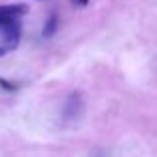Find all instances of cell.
Listing matches in <instances>:
<instances>
[{
  "mask_svg": "<svg viewBox=\"0 0 157 157\" xmlns=\"http://www.w3.org/2000/svg\"><path fill=\"white\" fill-rule=\"evenodd\" d=\"M28 12L26 4H6L0 6V28H6L10 24L18 22L20 16H24Z\"/></svg>",
  "mask_w": 157,
  "mask_h": 157,
  "instance_id": "cell-1",
  "label": "cell"
},
{
  "mask_svg": "<svg viewBox=\"0 0 157 157\" xmlns=\"http://www.w3.org/2000/svg\"><path fill=\"white\" fill-rule=\"evenodd\" d=\"M2 30V42H4V50H14L20 42V22H14L6 28H0Z\"/></svg>",
  "mask_w": 157,
  "mask_h": 157,
  "instance_id": "cell-2",
  "label": "cell"
},
{
  "mask_svg": "<svg viewBox=\"0 0 157 157\" xmlns=\"http://www.w3.org/2000/svg\"><path fill=\"white\" fill-rule=\"evenodd\" d=\"M78 111H80V96L72 94L68 98V104H66V117H74Z\"/></svg>",
  "mask_w": 157,
  "mask_h": 157,
  "instance_id": "cell-3",
  "label": "cell"
},
{
  "mask_svg": "<svg viewBox=\"0 0 157 157\" xmlns=\"http://www.w3.org/2000/svg\"><path fill=\"white\" fill-rule=\"evenodd\" d=\"M56 30H58V16H56V14H52L50 18L46 20V24H44L42 36H44V38H50V36L56 34Z\"/></svg>",
  "mask_w": 157,
  "mask_h": 157,
  "instance_id": "cell-4",
  "label": "cell"
},
{
  "mask_svg": "<svg viewBox=\"0 0 157 157\" xmlns=\"http://www.w3.org/2000/svg\"><path fill=\"white\" fill-rule=\"evenodd\" d=\"M0 88H2V90H8V92H14L18 86H16V84H10V80H4V78H0Z\"/></svg>",
  "mask_w": 157,
  "mask_h": 157,
  "instance_id": "cell-5",
  "label": "cell"
},
{
  "mask_svg": "<svg viewBox=\"0 0 157 157\" xmlns=\"http://www.w3.org/2000/svg\"><path fill=\"white\" fill-rule=\"evenodd\" d=\"M72 2H74V6L84 8V6H88V2H90V0H72Z\"/></svg>",
  "mask_w": 157,
  "mask_h": 157,
  "instance_id": "cell-6",
  "label": "cell"
},
{
  "mask_svg": "<svg viewBox=\"0 0 157 157\" xmlns=\"http://www.w3.org/2000/svg\"><path fill=\"white\" fill-rule=\"evenodd\" d=\"M4 54H6V50H4V48H0V56H4Z\"/></svg>",
  "mask_w": 157,
  "mask_h": 157,
  "instance_id": "cell-7",
  "label": "cell"
}]
</instances>
